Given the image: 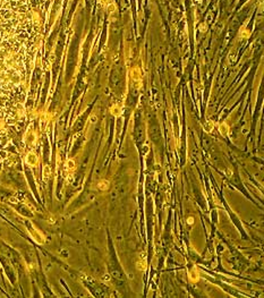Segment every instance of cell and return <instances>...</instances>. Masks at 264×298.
Returning a JSON list of instances; mask_svg holds the SVG:
<instances>
[{
	"mask_svg": "<svg viewBox=\"0 0 264 298\" xmlns=\"http://www.w3.org/2000/svg\"><path fill=\"white\" fill-rule=\"evenodd\" d=\"M188 277H189V280L192 281V282H197L198 279H200V273H198V271L196 270V267H193L192 270L189 271Z\"/></svg>",
	"mask_w": 264,
	"mask_h": 298,
	"instance_id": "1",
	"label": "cell"
},
{
	"mask_svg": "<svg viewBox=\"0 0 264 298\" xmlns=\"http://www.w3.org/2000/svg\"><path fill=\"white\" fill-rule=\"evenodd\" d=\"M109 186H110V182H109L108 180H105V179H102V180H100V181L97 182V187H99V189H101V190H107L109 188Z\"/></svg>",
	"mask_w": 264,
	"mask_h": 298,
	"instance_id": "2",
	"label": "cell"
},
{
	"mask_svg": "<svg viewBox=\"0 0 264 298\" xmlns=\"http://www.w3.org/2000/svg\"><path fill=\"white\" fill-rule=\"evenodd\" d=\"M136 267H137V270L139 271H145L146 270V262L145 259H142V261H138V262L136 263Z\"/></svg>",
	"mask_w": 264,
	"mask_h": 298,
	"instance_id": "3",
	"label": "cell"
},
{
	"mask_svg": "<svg viewBox=\"0 0 264 298\" xmlns=\"http://www.w3.org/2000/svg\"><path fill=\"white\" fill-rule=\"evenodd\" d=\"M27 162L30 163V165L34 166L36 163V157L34 154H28L27 155Z\"/></svg>",
	"mask_w": 264,
	"mask_h": 298,
	"instance_id": "4",
	"label": "cell"
},
{
	"mask_svg": "<svg viewBox=\"0 0 264 298\" xmlns=\"http://www.w3.org/2000/svg\"><path fill=\"white\" fill-rule=\"evenodd\" d=\"M219 130H220V133L222 134V135H227V134H228V126H227L226 124H222V125H220Z\"/></svg>",
	"mask_w": 264,
	"mask_h": 298,
	"instance_id": "5",
	"label": "cell"
},
{
	"mask_svg": "<svg viewBox=\"0 0 264 298\" xmlns=\"http://www.w3.org/2000/svg\"><path fill=\"white\" fill-rule=\"evenodd\" d=\"M48 177H50V168L45 167V168H44V178H45V179H48Z\"/></svg>",
	"mask_w": 264,
	"mask_h": 298,
	"instance_id": "6",
	"label": "cell"
},
{
	"mask_svg": "<svg viewBox=\"0 0 264 298\" xmlns=\"http://www.w3.org/2000/svg\"><path fill=\"white\" fill-rule=\"evenodd\" d=\"M187 223H189V224L194 223V218H193V216H189V218L187 219Z\"/></svg>",
	"mask_w": 264,
	"mask_h": 298,
	"instance_id": "7",
	"label": "cell"
},
{
	"mask_svg": "<svg viewBox=\"0 0 264 298\" xmlns=\"http://www.w3.org/2000/svg\"><path fill=\"white\" fill-rule=\"evenodd\" d=\"M68 167H69V168H74V162H73V161L68 162Z\"/></svg>",
	"mask_w": 264,
	"mask_h": 298,
	"instance_id": "8",
	"label": "cell"
},
{
	"mask_svg": "<svg viewBox=\"0 0 264 298\" xmlns=\"http://www.w3.org/2000/svg\"><path fill=\"white\" fill-rule=\"evenodd\" d=\"M102 279H105V280H109V275H105V277H103Z\"/></svg>",
	"mask_w": 264,
	"mask_h": 298,
	"instance_id": "9",
	"label": "cell"
}]
</instances>
